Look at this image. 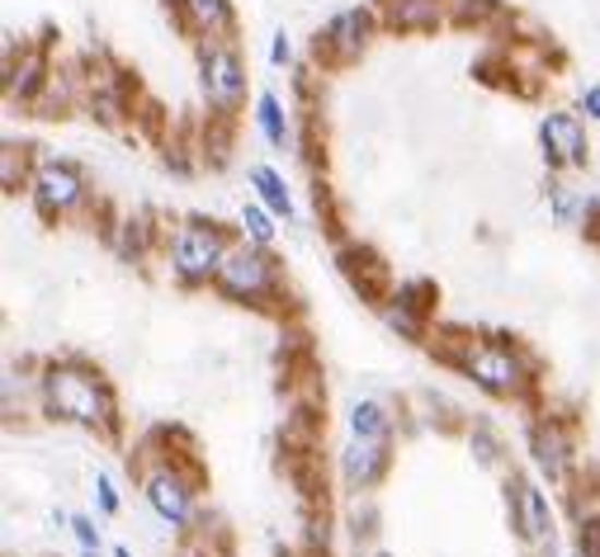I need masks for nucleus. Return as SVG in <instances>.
I'll return each instance as SVG.
<instances>
[{"instance_id": "9", "label": "nucleus", "mask_w": 600, "mask_h": 557, "mask_svg": "<svg viewBox=\"0 0 600 557\" xmlns=\"http://www.w3.org/2000/svg\"><path fill=\"white\" fill-rule=\"evenodd\" d=\"M388 468V453H383V439H355L346 449V477L355 487H369V482H379V473Z\"/></svg>"}, {"instance_id": "6", "label": "nucleus", "mask_w": 600, "mask_h": 557, "mask_svg": "<svg viewBox=\"0 0 600 557\" xmlns=\"http://www.w3.org/2000/svg\"><path fill=\"white\" fill-rule=\"evenodd\" d=\"M81 198V180L71 175L67 166H43L38 170V204L43 213H62Z\"/></svg>"}, {"instance_id": "15", "label": "nucleus", "mask_w": 600, "mask_h": 557, "mask_svg": "<svg viewBox=\"0 0 600 557\" xmlns=\"http://www.w3.org/2000/svg\"><path fill=\"white\" fill-rule=\"evenodd\" d=\"M332 38L340 43V48H355V43H360V38H364V14H360V10L340 14V20L332 24Z\"/></svg>"}, {"instance_id": "14", "label": "nucleus", "mask_w": 600, "mask_h": 557, "mask_svg": "<svg viewBox=\"0 0 600 557\" xmlns=\"http://www.w3.org/2000/svg\"><path fill=\"white\" fill-rule=\"evenodd\" d=\"M251 180H255V190H261V198H265V204L275 208V213H284V218H289V213H293V204H289V190H284V180L275 175V170L255 166V170H251Z\"/></svg>"}, {"instance_id": "21", "label": "nucleus", "mask_w": 600, "mask_h": 557, "mask_svg": "<svg viewBox=\"0 0 600 557\" xmlns=\"http://www.w3.org/2000/svg\"><path fill=\"white\" fill-rule=\"evenodd\" d=\"M99 501H105V510H119V501H113V492H109V477H99Z\"/></svg>"}, {"instance_id": "22", "label": "nucleus", "mask_w": 600, "mask_h": 557, "mask_svg": "<svg viewBox=\"0 0 600 557\" xmlns=\"http://www.w3.org/2000/svg\"><path fill=\"white\" fill-rule=\"evenodd\" d=\"M587 113H591V119H600V85H596V90H587Z\"/></svg>"}, {"instance_id": "12", "label": "nucleus", "mask_w": 600, "mask_h": 557, "mask_svg": "<svg viewBox=\"0 0 600 557\" xmlns=\"http://www.w3.org/2000/svg\"><path fill=\"white\" fill-rule=\"evenodd\" d=\"M435 14H440L435 0H397L388 10V24L393 28H425V24H435Z\"/></svg>"}, {"instance_id": "18", "label": "nucleus", "mask_w": 600, "mask_h": 557, "mask_svg": "<svg viewBox=\"0 0 600 557\" xmlns=\"http://www.w3.org/2000/svg\"><path fill=\"white\" fill-rule=\"evenodd\" d=\"M241 222H247V232H251L255 241H261V246H265L269 237H275V227H269V218H265L261 208H247V218H241Z\"/></svg>"}, {"instance_id": "7", "label": "nucleus", "mask_w": 600, "mask_h": 557, "mask_svg": "<svg viewBox=\"0 0 600 557\" xmlns=\"http://www.w3.org/2000/svg\"><path fill=\"white\" fill-rule=\"evenodd\" d=\"M147 496H152V506L161 510V520H170V524L190 520V492H184V482L176 473H156L147 482Z\"/></svg>"}, {"instance_id": "10", "label": "nucleus", "mask_w": 600, "mask_h": 557, "mask_svg": "<svg viewBox=\"0 0 600 557\" xmlns=\"http://www.w3.org/2000/svg\"><path fill=\"white\" fill-rule=\"evenodd\" d=\"M204 76H208V95L218 99V105H237L241 99V66L232 52H208Z\"/></svg>"}, {"instance_id": "13", "label": "nucleus", "mask_w": 600, "mask_h": 557, "mask_svg": "<svg viewBox=\"0 0 600 557\" xmlns=\"http://www.w3.org/2000/svg\"><path fill=\"white\" fill-rule=\"evenodd\" d=\"M350 425H355V439H383L388 435V416H383L379 402H360L350 411Z\"/></svg>"}, {"instance_id": "19", "label": "nucleus", "mask_w": 600, "mask_h": 557, "mask_svg": "<svg viewBox=\"0 0 600 557\" xmlns=\"http://www.w3.org/2000/svg\"><path fill=\"white\" fill-rule=\"evenodd\" d=\"M581 548H587V557H600V524H587V534H581Z\"/></svg>"}, {"instance_id": "17", "label": "nucleus", "mask_w": 600, "mask_h": 557, "mask_svg": "<svg viewBox=\"0 0 600 557\" xmlns=\"http://www.w3.org/2000/svg\"><path fill=\"white\" fill-rule=\"evenodd\" d=\"M190 14L199 24H223L227 20V0H190Z\"/></svg>"}, {"instance_id": "5", "label": "nucleus", "mask_w": 600, "mask_h": 557, "mask_svg": "<svg viewBox=\"0 0 600 557\" xmlns=\"http://www.w3.org/2000/svg\"><path fill=\"white\" fill-rule=\"evenodd\" d=\"M511 501H516V530L530 538V544H544L549 530H553V516H549L544 492H535L525 477H516V492H511Z\"/></svg>"}, {"instance_id": "2", "label": "nucleus", "mask_w": 600, "mask_h": 557, "mask_svg": "<svg viewBox=\"0 0 600 557\" xmlns=\"http://www.w3.org/2000/svg\"><path fill=\"white\" fill-rule=\"evenodd\" d=\"M176 269L180 279H208L223 269V237L208 232V227H190L176 241Z\"/></svg>"}, {"instance_id": "16", "label": "nucleus", "mask_w": 600, "mask_h": 557, "mask_svg": "<svg viewBox=\"0 0 600 557\" xmlns=\"http://www.w3.org/2000/svg\"><path fill=\"white\" fill-rule=\"evenodd\" d=\"M261 128H265V137L275 142H284V123H279V105H275V95H261Z\"/></svg>"}, {"instance_id": "11", "label": "nucleus", "mask_w": 600, "mask_h": 557, "mask_svg": "<svg viewBox=\"0 0 600 557\" xmlns=\"http://www.w3.org/2000/svg\"><path fill=\"white\" fill-rule=\"evenodd\" d=\"M535 453H539V463L549 468V477H559L563 463H567V439L553 431V425H539V431H535Z\"/></svg>"}, {"instance_id": "24", "label": "nucleus", "mask_w": 600, "mask_h": 557, "mask_svg": "<svg viewBox=\"0 0 600 557\" xmlns=\"http://www.w3.org/2000/svg\"><path fill=\"white\" fill-rule=\"evenodd\" d=\"M379 557H388V553H379Z\"/></svg>"}, {"instance_id": "3", "label": "nucleus", "mask_w": 600, "mask_h": 557, "mask_svg": "<svg viewBox=\"0 0 600 557\" xmlns=\"http://www.w3.org/2000/svg\"><path fill=\"white\" fill-rule=\"evenodd\" d=\"M468 374H473L488 392L520 388V360L511 350H502V346H482V350L468 354Z\"/></svg>"}, {"instance_id": "8", "label": "nucleus", "mask_w": 600, "mask_h": 557, "mask_svg": "<svg viewBox=\"0 0 600 557\" xmlns=\"http://www.w3.org/2000/svg\"><path fill=\"white\" fill-rule=\"evenodd\" d=\"M544 147L553 152V161H563V166L581 161V128H577L573 113H549L544 119Z\"/></svg>"}, {"instance_id": "20", "label": "nucleus", "mask_w": 600, "mask_h": 557, "mask_svg": "<svg viewBox=\"0 0 600 557\" xmlns=\"http://www.w3.org/2000/svg\"><path fill=\"white\" fill-rule=\"evenodd\" d=\"M76 538H81L85 548H95V544H99V534L91 530V520H76Z\"/></svg>"}, {"instance_id": "23", "label": "nucleus", "mask_w": 600, "mask_h": 557, "mask_svg": "<svg viewBox=\"0 0 600 557\" xmlns=\"http://www.w3.org/2000/svg\"><path fill=\"white\" fill-rule=\"evenodd\" d=\"M113 557H128V548H119V553H113Z\"/></svg>"}, {"instance_id": "4", "label": "nucleus", "mask_w": 600, "mask_h": 557, "mask_svg": "<svg viewBox=\"0 0 600 557\" xmlns=\"http://www.w3.org/2000/svg\"><path fill=\"white\" fill-rule=\"evenodd\" d=\"M218 283H223V293L227 298H251V293H261L265 283H269V261L265 255H232V261H223V269H218Z\"/></svg>"}, {"instance_id": "1", "label": "nucleus", "mask_w": 600, "mask_h": 557, "mask_svg": "<svg viewBox=\"0 0 600 557\" xmlns=\"http://www.w3.org/2000/svg\"><path fill=\"white\" fill-rule=\"evenodd\" d=\"M48 402H52L57 416L81 421V425H109L113 421L109 392L99 388L91 374H76V368H52L48 374Z\"/></svg>"}]
</instances>
